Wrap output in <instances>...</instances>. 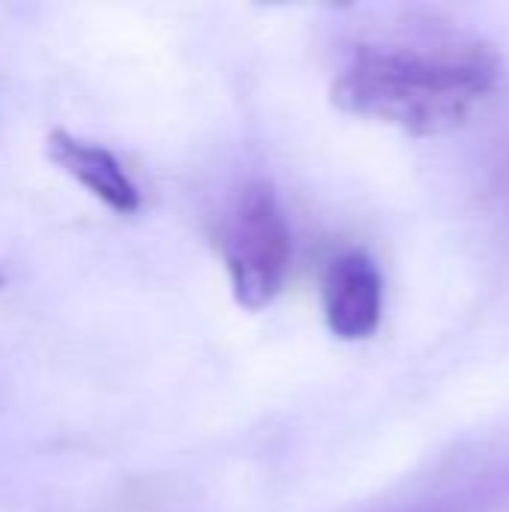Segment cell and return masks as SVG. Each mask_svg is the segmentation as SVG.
Masks as SVG:
<instances>
[{"label": "cell", "instance_id": "8992f818", "mask_svg": "<svg viewBox=\"0 0 509 512\" xmlns=\"http://www.w3.org/2000/svg\"><path fill=\"white\" fill-rule=\"evenodd\" d=\"M3 282H6V279H3V273H0V288H3Z\"/></svg>", "mask_w": 509, "mask_h": 512}, {"label": "cell", "instance_id": "6da1fadb", "mask_svg": "<svg viewBox=\"0 0 509 512\" xmlns=\"http://www.w3.org/2000/svg\"><path fill=\"white\" fill-rule=\"evenodd\" d=\"M501 75L504 60L489 39L423 18L354 45L330 99L345 114L429 138L459 129Z\"/></svg>", "mask_w": 509, "mask_h": 512}, {"label": "cell", "instance_id": "277c9868", "mask_svg": "<svg viewBox=\"0 0 509 512\" xmlns=\"http://www.w3.org/2000/svg\"><path fill=\"white\" fill-rule=\"evenodd\" d=\"M321 306L330 333L342 342L375 336L384 318V276L363 249L336 255L321 279Z\"/></svg>", "mask_w": 509, "mask_h": 512}, {"label": "cell", "instance_id": "7a4b0ae2", "mask_svg": "<svg viewBox=\"0 0 509 512\" xmlns=\"http://www.w3.org/2000/svg\"><path fill=\"white\" fill-rule=\"evenodd\" d=\"M219 252L240 309L261 312L282 294L294 258V234L273 183L252 180L237 192L222 222Z\"/></svg>", "mask_w": 509, "mask_h": 512}, {"label": "cell", "instance_id": "3957f363", "mask_svg": "<svg viewBox=\"0 0 509 512\" xmlns=\"http://www.w3.org/2000/svg\"><path fill=\"white\" fill-rule=\"evenodd\" d=\"M360 512H509V444H462Z\"/></svg>", "mask_w": 509, "mask_h": 512}, {"label": "cell", "instance_id": "5b68a950", "mask_svg": "<svg viewBox=\"0 0 509 512\" xmlns=\"http://www.w3.org/2000/svg\"><path fill=\"white\" fill-rule=\"evenodd\" d=\"M45 153L66 177L84 186L108 210L129 216L141 207V192L135 180L108 147L84 141L66 129H54L45 138Z\"/></svg>", "mask_w": 509, "mask_h": 512}]
</instances>
